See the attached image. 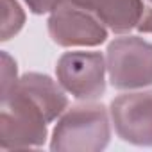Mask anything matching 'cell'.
I'll use <instances>...</instances> for the list:
<instances>
[{
  "mask_svg": "<svg viewBox=\"0 0 152 152\" xmlns=\"http://www.w3.org/2000/svg\"><path fill=\"white\" fill-rule=\"evenodd\" d=\"M0 95V147L4 150L41 147L48 124L68 107L63 86L38 72L23 73Z\"/></svg>",
  "mask_w": 152,
  "mask_h": 152,
  "instance_id": "obj_1",
  "label": "cell"
},
{
  "mask_svg": "<svg viewBox=\"0 0 152 152\" xmlns=\"http://www.w3.org/2000/svg\"><path fill=\"white\" fill-rule=\"evenodd\" d=\"M106 106L79 104L68 109L57 120L50 148L52 150H79L100 152L109 145L111 124Z\"/></svg>",
  "mask_w": 152,
  "mask_h": 152,
  "instance_id": "obj_2",
  "label": "cell"
},
{
  "mask_svg": "<svg viewBox=\"0 0 152 152\" xmlns=\"http://www.w3.org/2000/svg\"><path fill=\"white\" fill-rule=\"evenodd\" d=\"M106 66L116 90H138L152 84V43L140 36L116 38L107 45Z\"/></svg>",
  "mask_w": 152,
  "mask_h": 152,
  "instance_id": "obj_3",
  "label": "cell"
},
{
  "mask_svg": "<svg viewBox=\"0 0 152 152\" xmlns=\"http://www.w3.org/2000/svg\"><path fill=\"white\" fill-rule=\"evenodd\" d=\"M106 59L100 52H64L56 64V77L77 100H95L106 91Z\"/></svg>",
  "mask_w": 152,
  "mask_h": 152,
  "instance_id": "obj_4",
  "label": "cell"
},
{
  "mask_svg": "<svg viewBox=\"0 0 152 152\" xmlns=\"http://www.w3.org/2000/svg\"><path fill=\"white\" fill-rule=\"evenodd\" d=\"M48 34L59 47H97L107 39V27L90 11L61 2L50 11Z\"/></svg>",
  "mask_w": 152,
  "mask_h": 152,
  "instance_id": "obj_5",
  "label": "cell"
},
{
  "mask_svg": "<svg viewBox=\"0 0 152 152\" xmlns=\"http://www.w3.org/2000/svg\"><path fill=\"white\" fill-rule=\"evenodd\" d=\"M109 113L118 138L136 147H152V90L116 97Z\"/></svg>",
  "mask_w": 152,
  "mask_h": 152,
  "instance_id": "obj_6",
  "label": "cell"
},
{
  "mask_svg": "<svg viewBox=\"0 0 152 152\" xmlns=\"http://www.w3.org/2000/svg\"><path fill=\"white\" fill-rule=\"evenodd\" d=\"M93 13L107 29L116 34L129 32L138 27L143 0H63Z\"/></svg>",
  "mask_w": 152,
  "mask_h": 152,
  "instance_id": "obj_7",
  "label": "cell"
},
{
  "mask_svg": "<svg viewBox=\"0 0 152 152\" xmlns=\"http://www.w3.org/2000/svg\"><path fill=\"white\" fill-rule=\"evenodd\" d=\"M25 23V13L16 0H2V34L0 39L7 41L16 36Z\"/></svg>",
  "mask_w": 152,
  "mask_h": 152,
  "instance_id": "obj_8",
  "label": "cell"
},
{
  "mask_svg": "<svg viewBox=\"0 0 152 152\" xmlns=\"http://www.w3.org/2000/svg\"><path fill=\"white\" fill-rule=\"evenodd\" d=\"M16 63L11 59L7 52H2V91L9 90L16 83Z\"/></svg>",
  "mask_w": 152,
  "mask_h": 152,
  "instance_id": "obj_9",
  "label": "cell"
},
{
  "mask_svg": "<svg viewBox=\"0 0 152 152\" xmlns=\"http://www.w3.org/2000/svg\"><path fill=\"white\" fill-rule=\"evenodd\" d=\"M23 2L29 6V9L34 15H45L50 13L56 6H59L63 0H23Z\"/></svg>",
  "mask_w": 152,
  "mask_h": 152,
  "instance_id": "obj_10",
  "label": "cell"
},
{
  "mask_svg": "<svg viewBox=\"0 0 152 152\" xmlns=\"http://www.w3.org/2000/svg\"><path fill=\"white\" fill-rule=\"evenodd\" d=\"M136 29L143 34H152V0H143V13Z\"/></svg>",
  "mask_w": 152,
  "mask_h": 152,
  "instance_id": "obj_11",
  "label": "cell"
}]
</instances>
